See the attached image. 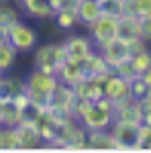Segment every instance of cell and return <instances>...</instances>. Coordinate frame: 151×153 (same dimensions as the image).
I'll use <instances>...</instances> for the list:
<instances>
[{
    "mask_svg": "<svg viewBox=\"0 0 151 153\" xmlns=\"http://www.w3.org/2000/svg\"><path fill=\"white\" fill-rule=\"evenodd\" d=\"M96 108H100V110H104V112H115V102L110 100V98H106V96H102V98H98L96 102H92Z\"/></svg>",
    "mask_w": 151,
    "mask_h": 153,
    "instance_id": "cell-29",
    "label": "cell"
},
{
    "mask_svg": "<svg viewBox=\"0 0 151 153\" xmlns=\"http://www.w3.org/2000/svg\"><path fill=\"white\" fill-rule=\"evenodd\" d=\"M61 45L65 49L68 57L76 59V61H84V59L94 51L92 39H90V37H84V35H70Z\"/></svg>",
    "mask_w": 151,
    "mask_h": 153,
    "instance_id": "cell-7",
    "label": "cell"
},
{
    "mask_svg": "<svg viewBox=\"0 0 151 153\" xmlns=\"http://www.w3.org/2000/svg\"><path fill=\"white\" fill-rule=\"evenodd\" d=\"M141 123L151 127V110H143V118H141Z\"/></svg>",
    "mask_w": 151,
    "mask_h": 153,
    "instance_id": "cell-32",
    "label": "cell"
},
{
    "mask_svg": "<svg viewBox=\"0 0 151 153\" xmlns=\"http://www.w3.org/2000/svg\"><path fill=\"white\" fill-rule=\"evenodd\" d=\"M139 102H141V106H143V110H151V88L147 90V94L143 96Z\"/></svg>",
    "mask_w": 151,
    "mask_h": 153,
    "instance_id": "cell-30",
    "label": "cell"
},
{
    "mask_svg": "<svg viewBox=\"0 0 151 153\" xmlns=\"http://www.w3.org/2000/svg\"><path fill=\"white\" fill-rule=\"evenodd\" d=\"M129 61H131V65H133L135 74H137V76H141L145 70H149V68H151V51L147 47H145V49H139V51L131 53Z\"/></svg>",
    "mask_w": 151,
    "mask_h": 153,
    "instance_id": "cell-22",
    "label": "cell"
},
{
    "mask_svg": "<svg viewBox=\"0 0 151 153\" xmlns=\"http://www.w3.org/2000/svg\"><path fill=\"white\" fill-rule=\"evenodd\" d=\"M110 133H112V137L116 139L118 149H127V151H131L133 145H135V141H137V125H127V123L112 120Z\"/></svg>",
    "mask_w": 151,
    "mask_h": 153,
    "instance_id": "cell-10",
    "label": "cell"
},
{
    "mask_svg": "<svg viewBox=\"0 0 151 153\" xmlns=\"http://www.w3.org/2000/svg\"><path fill=\"white\" fill-rule=\"evenodd\" d=\"M16 59V49L6 39H0V74H6Z\"/></svg>",
    "mask_w": 151,
    "mask_h": 153,
    "instance_id": "cell-21",
    "label": "cell"
},
{
    "mask_svg": "<svg viewBox=\"0 0 151 153\" xmlns=\"http://www.w3.org/2000/svg\"><path fill=\"white\" fill-rule=\"evenodd\" d=\"M0 2H2V0H0Z\"/></svg>",
    "mask_w": 151,
    "mask_h": 153,
    "instance_id": "cell-34",
    "label": "cell"
},
{
    "mask_svg": "<svg viewBox=\"0 0 151 153\" xmlns=\"http://www.w3.org/2000/svg\"><path fill=\"white\" fill-rule=\"evenodd\" d=\"M10 102L16 106L21 112H27V110L31 108V100H29V94H27V92H19L16 96H12Z\"/></svg>",
    "mask_w": 151,
    "mask_h": 153,
    "instance_id": "cell-27",
    "label": "cell"
},
{
    "mask_svg": "<svg viewBox=\"0 0 151 153\" xmlns=\"http://www.w3.org/2000/svg\"><path fill=\"white\" fill-rule=\"evenodd\" d=\"M71 90H74V96H76L78 100H88V102H96L98 98L104 96L102 84L94 82L90 78H84L82 82H78L76 86H71Z\"/></svg>",
    "mask_w": 151,
    "mask_h": 153,
    "instance_id": "cell-13",
    "label": "cell"
},
{
    "mask_svg": "<svg viewBox=\"0 0 151 153\" xmlns=\"http://www.w3.org/2000/svg\"><path fill=\"white\" fill-rule=\"evenodd\" d=\"M82 70L86 74V78H94V76H98L102 71H108L110 68H108V63L104 61V57L100 55V51L94 49L92 53L82 61Z\"/></svg>",
    "mask_w": 151,
    "mask_h": 153,
    "instance_id": "cell-16",
    "label": "cell"
},
{
    "mask_svg": "<svg viewBox=\"0 0 151 153\" xmlns=\"http://www.w3.org/2000/svg\"><path fill=\"white\" fill-rule=\"evenodd\" d=\"M68 59V53L61 43H49L35 51V70L45 74H57V68Z\"/></svg>",
    "mask_w": 151,
    "mask_h": 153,
    "instance_id": "cell-1",
    "label": "cell"
},
{
    "mask_svg": "<svg viewBox=\"0 0 151 153\" xmlns=\"http://www.w3.org/2000/svg\"><path fill=\"white\" fill-rule=\"evenodd\" d=\"M78 120L84 125L86 131H102V129H110V125H112L115 118H112L110 112H104V110L96 108V106L90 102L88 108L84 110V114H82Z\"/></svg>",
    "mask_w": 151,
    "mask_h": 153,
    "instance_id": "cell-6",
    "label": "cell"
},
{
    "mask_svg": "<svg viewBox=\"0 0 151 153\" xmlns=\"http://www.w3.org/2000/svg\"><path fill=\"white\" fill-rule=\"evenodd\" d=\"M74 100H76V96H74V90H71V86L68 84H57V88H55V92L51 94V104L49 108L51 110H55L59 114H65V117H71L70 110H71V104H74Z\"/></svg>",
    "mask_w": 151,
    "mask_h": 153,
    "instance_id": "cell-8",
    "label": "cell"
},
{
    "mask_svg": "<svg viewBox=\"0 0 151 153\" xmlns=\"http://www.w3.org/2000/svg\"><path fill=\"white\" fill-rule=\"evenodd\" d=\"M123 12H133L139 19L151 16V0H125Z\"/></svg>",
    "mask_w": 151,
    "mask_h": 153,
    "instance_id": "cell-23",
    "label": "cell"
},
{
    "mask_svg": "<svg viewBox=\"0 0 151 153\" xmlns=\"http://www.w3.org/2000/svg\"><path fill=\"white\" fill-rule=\"evenodd\" d=\"M76 14H78V21L88 27L102 14V4L98 0H80L76 4Z\"/></svg>",
    "mask_w": 151,
    "mask_h": 153,
    "instance_id": "cell-14",
    "label": "cell"
},
{
    "mask_svg": "<svg viewBox=\"0 0 151 153\" xmlns=\"http://www.w3.org/2000/svg\"><path fill=\"white\" fill-rule=\"evenodd\" d=\"M116 25H118V14H110V12H102L94 23L88 25L94 47H100L102 43L116 37Z\"/></svg>",
    "mask_w": 151,
    "mask_h": 153,
    "instance_id": "cell-2",
    "label": "cell"
},
{
    "mask_svg": "<svg viewBox=\"0 0 151 153\" xmlns=\"http://www.w3.org/2000/svg\"><path fill=\"white\" fill-rule=\"evenodd\" d=\"M139 37L145 41V43H151V16L141 19V33H139Z\"/></svg>",
    "mask_w": 151,
    "mask_h": 153,
    "instance_id": "cell-28",
    "label": "cell"
},
{
    "mask_svg": "<svg viewBox=\"0 0 151 153\" xmlns=\"http://www.w3.org/2000/svg\"><path fill=\"white\" fill-rule=\"evenodd\" d=\"M147 90H149V86L141 80V76H137V78L131 80V98H133V100H141L143 96L147 94Z\"/></svg>",
    "mask_w": 151,
    "mask_h": 153,
    "instance_id": "cell-26",
    "label": "cell"
},
{
    "mask_svg": "<svg viewBox=\"0 0 151 153\" xmlns=\"http://www.w3.org/2000/svg\"><path fill=\"white\" fill-rule=\"evenodd\" d=\"M141 80H143V82H145V84H147V86L151 88V68H149V70H145L143 74H141Z\"/></svg>",
    "mask_w": 151,
    "mask_h": 153,
    "instance_id": "cell-31",
    "label": "cell"
},
{
    "mask_svg": "<svg viewBox=\"0 0 151 153\" xmlns=\"http://www.w3.org/2000/svg\"><path fill=\"white\" fill-rule=\"evenodd\" d=\"M96 51H100V55L104 57V61L108 63V68L112 70L116 63L125 61V59L131 57V49H129V43L121 37H112L110 41L102 43L100 47H96Z\"/></svg>",
    "mask_w": 151,
    "mask_h": 153,
    "instance_id": "cell-4",
    "label": "cell"
},
{
    "mask_svg": "<svg viewBox=\"0 0 151 153\" xmlns=\"http://www.w3.org/2000/svg\"><path fill=\"white\" fill-rule=\"evenodd\" d=\"M141 33V19L133 12H121L118 14V25H116V37L121 39H135Z\"/></svg>",
    "mask_w": 151,
    "mask_h": 153,
    "instance_id": "cell-12",
    "label": "cell"
},
{
    "mask_svg": "<svg viewBox=\"0 0 151 153\" xmlns=\"http://www.w3.org/2000/svg\"><path fill=\"white\" fill-rule=\"evenodd\" d=\"M102 88H104V96L110 98L112 102H121L125 98H131V82L116 76V74L108 76V80L102 84Z\"/></svg>",
    "mask_w": 151,
    "mask_h": 153,
    "instance_id": "cell-9",
    "label": "cell"
},
{
    "mask_svg": "<svg viewBox=\"0 0 151 153\" xmlns=\"http://www.w3.org/2000/svg\"><path fill=\"white\" fill-rule=\"evenodd\" d=\"M16 133H19L21 149H37V147H41L39 129H37V123L33 117L23 114V118L16 123Z\"/></svg>",
    "mask_w": 151,
    "mask_h": 153,
    "instance_id": "cell-5",
    "label": "cell"
},
{
    "mask_svg": "<svg viewBox=\"0 0 151 153\" xmlns=\"http://www.w3.org/2000/svg\"><path fill=\"white\" fill-rule=\"evenodd\" d=\"M23 10L35 19H53V14H55L49 0H27L23 4Z\"/></svg>",
    "mask_w": 151,
    "mask_h": 153,
    "instance_id": "cell-17",
    "label": "cell"
},
{
    "mask_svg": "<svg viewBox=\"0 0 151 153\" xmlns=\"http://www.w3.org/2000/svg\"><path fill=\"white\" fill-rule=\"evenodd\" d=\"M19 21H21L19 10L8 6V4H2L0 2V39H6L8 29H10L12 25H16Z\"/></svg>",
    "mask_w": 151,
    "mask_h": 153,
    "instance_id": "cell-18",
    "label": "cell"
},
{
    "mask_svg": "<svg viewBox=\"0 0 151 153\" xmlns=\"http://www.w3.org/2000/svg\"><path fill=\"white\" fill-rule=\"evenodd\" d=\"M37 31L33 27H29L27 23L19 21L16 25H12L8 29V35H6V41L10 43L12 47L16 49V53H27V51H33L37 47Z\"/></svg>",
    "mask_w": 151,
    "mask_h": 153,
    "instance_id": "cell-3",
    "label": "cell"
},
{
    "mask_svg": "<svg viewBox=\"0 0 151 153\" xmlns=\"http://www.w3.org/2000/svg\"><path fill=\"white\" fill-rule=\"evenodd\" d=\"M141 149L151 151V127L149 125H143V123L137 125V141H135L131 151H141Z\"/></svg>",
    "mask_w": 151,
    "mask_h": 153,
    "instance_id": "cell-24",
    "label": "cell"
},
{
    "mask_svg": "<svg viewBox=\"0 0 151 153\" xmlns=\"http://www.w3.org/2000/svg\"><path fill=\"white\" fill-rule=\"evenodd\" d=\"M53 19H55V25H57L61 31H71L76 25L80 23L78 21V14H76V8H71V6H63V8L55 10Z\"/></svg>",
    "mask_w": 151,
    "mask_h": 153,
    "instance_id": "cell-19",
    "label": "cell"
},
{
    "mask_svg": "<svg viewBox=\"0 0 151 153\" xmlns=\"http://www.w3.org/2000/svg\"><path fill=\"white\" fill-rule=\"evenodd\" d=\"M112 74L121 76V78H125V80H129V82H131L133 78H137V74H135V70H133V65H131L129 59L121 61V63H116L115 68H112Z\"/></svg>",
    "mask_w": 151,
    "mask_h": 153,
    "instance_id": "cell-25",
    "label": "cell"
},
{
    "mask_svg": "<svg viewBox=\"0 0 151 153\" xmlns=\"http://www.w3.org/2000/svg\"><path fill=\"white\" fill-rule=\"evenodd\" d=\"M55 76L61 84H68V86H76L78 82H82L86 78V74L82 70V61H76V59H70V57L57 68Z\"/></svg>",
    "mask_w": 151,
    "mask_h": 153,
    "instance_id": "cell-11",
    "label": "cell"
},
{
    "mask_svg": "<svg viewBox=\"0 0 151 153\" xmlns=\"http://www.w3.org/2000/svg\"><path fill=\"white\" fill-rule=\"evenodd\" d=\"M86 139H88V147L90 149H118L116 139L112 137L110 129H102V131H88L86 133Z\"/></svg>",
    "mask_w": 151,
    "mask_h": 153,
    "instance_id": "cell-15",
    "label": "cell"
},
{
    "mask_svg": "<svg viewBox=\"0 0 151 153\" xmlns=\"http://www.w3.org/2000/svg\"><path fill=\"white\" fill-rule=\"evenodd\" d=\"M2 76H4V74H0V78H2Z\"/></svg>",
    "mask_w": 151,
    "mask_h": 153,
    "instance_id": "cell-33",
    "label": "cell"
},
{
    "mask_svg": "<svg viewBox=\"0 0 151 153\" xmlns=\"http://www.w3.org/2000/svg\"><path fill=\"white\" fill-rule=\"evenodd\" d=\"M0 149H21L16 127L0 125Z\"/></svg>",
    "mask_w": 151,
    "mask_h": 153,
    "instance_id": "cell-20",
    "label": "cell"
}]
</instances>
